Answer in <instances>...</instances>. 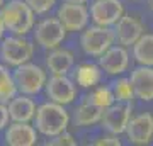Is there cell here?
<instances>
[{
  "label": "cell",
  "instance_id": "obj_1",
  "mask_svg": "<svg viewBox=\"0 0 153 146\" xmlns=\"http://www.w3.org/2000/svg\"><path fill=\"white\" fill-rule=\"evenodd\" d=\"M34 122H36V129L41 134L53 138V136H58L60 133L66 131V127L70 124V114L65 110V105L49 100L36 109Z\"/></svg>",
  "mask_w": 153,
  "mask_h": 146
},
{
  "label": "cell",
  "instance_id": "obj_2",
  "mask_svg": "<svg viewBox=\"0 0 153 146\" xmlns=\"http://www.w3.org/2000/svg\"><path fill=\"white\" fill-rule=\"evenodd\" d=\"M0 17L5 24V29L17 36L27 34L34 26V12L24 0H10L2 5Z\"/></svg>",
  "mask_w": 153,
  "mask_h": 146
},
{
  "label": "cell",
  "instance_id": "obj_3",
  "mask_svg": "<svg viewBox=\"0 0 153 146\" xmlns=\"http://www.w3.org/2000/svg\"><path fill=\"white\" fill-rule=\"evenodd\" d=\"M112 44H116L114 29L107 26H97V24L90 27L87 26L80 38V46H82L83 53L92 58H99Z\"/></svg>",
  "mask_w": 153,
  "mask_h": 146
},
{
  "label": "cell",
  "instance_id": "obj_4",
  "mask_svg": "<svg viewBox=\"0 0 153 146\" xmlns=\"http://www.w3.org/2000/svg\"><path fill=\"white\" fill-rule=\"evenodd\" d=\"M14 83L17 87V92L24 95H36L44 88L46 85V73L41 66L33 65V63H22L16 66L12 73Z\"/></svg>",
  "mask_w": 153,
  "mask_h": 146
},
{
  "label": "cell",
  "instance_id": "obj_5",
  "mask_svg": "<svg viewBox=\"0 0 153 146\" xmlns=\"http://www.w3.org/2000/svg\"><path fill=\"white\" fill-rule=\"evenodd\" d=\"M133 117V102H114L104 109L100 126L105 133L111 134H124L128 122Z\"/></svg>",
  "mask_w": 153,
  "mask_h": 146
},
{
  "label": "cell",
  "instance_id": "obj_6",
  "mask_svg": "<svg viewBox=\"0 0 153 146\" xmlns=\"http://www.w3.org/2000/svg\"><path fill=\"white\" fill-rule=\"evenodd\" d=\"M33 44L24 38L12 36V38H7L2 41V48H0L2 60L10 66H19L22 63H27L33 58Z\"/></svg>",
  "mask_w": 153,
  "mask_h": 146
},
{
  "label": "cell",
  "instance_id": "obj_7",
  "mask_svg": "<svg viewBox=\"0 0 153 146\" xmlns=\"http://www.w3.org/2000/svg\"><path fill=\"white\" fill-rule=\"evenodd\" d=\"M65 36H66V29L58 17H48V19L41 21L36 26V31H34L36 43L46 49L58 48L63 43Z\"/></svg>",
  "mask_w": 153,
  "mask_h": 146
},
{
  "label": "cell",
  "instance_id": "obj_8",
  "mask_svg": "<svg viewBox=\"0 0 153 146\" xmlns=\"http://www.w3.org/2000/svg\"><path fill=\"white\" fill-rule=\"evenodd\" d=\"M88 12L94 24L107 27H112L126 14L121 0H94Z\"/></svg>",
  "mask_w": 153,
  "mask_h": 146
},
{
  "label": "cell",
  "instance_id": "obj_9",
  "mask_svg": "<svg viewBox=\"0 0 153 146\" xmlns=\"http://www.w3.org/2000/svg\"><path fill=\"white\" fill-rule=\"evenodd\" d=\"M129 53L128 48L121 46V44H112L107 51L99 56V63L100 70L104 71L105 75L111 76H119L124 71H128L129 68Z\"/></svg>",
  "mask_w": 153,
  "mask_h": 146
},
{
  "label": "cell",
  "instance_id": "obj_10",
  "mask_svg": "<svg viewBox=\"0 0 153 146\" xmlns=\"http://www.w3.org/2000/svg\"><path fill=\"white\" fill-rule=\"evenodd\" d=\"M128 141L134 146H146L153 139V116L150 112H141L133 116L124 131Z\"/></svg>",
  "mask_w": 153,
  "mask_h": 146
},
{
  "label": "cell",
  "instance_id": "obj_11",
  "mask_svg": "<svg viewBox=\"0 0 153 146\" xmlns=\"http://www.w3.org/2000/svg\"><path fill=\"white\" fill-rule=\"evenodd\" d=\"M46 95L51 102L68 105L76 97V83L68 75H53L49 80H46L44 85Z\"/></svg>",
  "mask_w": 153,
  "mask_h": 146
},
{
  "label": "cell",
  "instance_id": "obj_12",
  "mask_svg": "<svg viewBox=\"0 0 153 146\" xmlns=\"http://www.w3.org/2000/svg\"><path fill=\"white\" fill-rule=\"evenodd\" d=\"M58 19L65 26L66 31L76 33V31H83L88 26L90 21V12L85 7V4H70L65 2L61 4L58 9Z\"/></svg>",
  "mask_w": 153,
  "mask_h": 146
},
{
  "label": "cell",
  "instance_id": "obj_13",
  "mask_svg": "<svg viewBox=\"0 0 153 146\" xmlns=\"http://www.w3.org/2000/svg\"><path fill=\"white\" fill-rule=\"evenodd\" d=\"M112 29H114L116 43L124 46V48H131L133 44L145 34V24L138 17L128 16V14L121 17L112 26Z\"/></svg>",
  "mask_w": 153,
  "mask_h": 146
},
{
  "label": "cell",
  "instance_id": "obj_14",
  "mask_svg": "<svg viewBox=\"0 0 153 146\" xmlns=\"http://www.w3.org/2000/svg\"><path fill=\"white\" fill-rule=\"evenodd\" d=\"M134 97L143 102H153V66L138 65L129 75Z\"/></svg>",
  "mask_w": 153,
  "mask_h": 146
},
{
  "label": "cell",
  "instance_id": "obj_15",
  "mask_svg": "<svg viewBox=\"0 0 153 146\" xmlns=\"http://www.w3.org/2000/svg\"><path fill=\"white\" fill-rule=\"evenodd\" d=\"M5 141L10 146H33L38 141V134L27 122H14L5 131Z\"/></svg>",
  "mask_w": 153,
  "mask_h": 146
},
{
  "label": "cell",
  "instance_id": "obj_16",
  "mask_svg": "<svg viewBox=\"0 0 153 146\" xmlns=\"http://www.w3.org/2000/svg\"><path fill=\"white\" fill-rule=\"evenodd\" d=\"M73 63H75V56L68 49L53 48L46 56V66L53 75H68L73 68Z\"/></svg>",
  "mask_w": 153,
  "mask_h": 146
},
{
  "label": "cell",
  "instance_id": "obj_17",
  "mask_svg": "<svg viewBox=\"0 0 153 146\" xmlns=\"http://www.w3.org/2000/svg\"><path fill=\"white\" fill-rule=\"evenodd\" d=\"M102 73L104 71L95 63H82L76 66L75 73H73V82L82 88H94L100 83Z\"/></svg>",
  "mask_w": 153,
  "mask_h": 146
},
{
  "label": "cell",
  "instance_id": "obj_18",
  "mask_svg": "<svg viewBox=\"0 0 153 146\" xmlns=\"http://www.w3.org/2000/svg\"><path fill=\"white\" fill-rule=\"evenodd\" d=\"M36 114V104L31 99L19 95V97L10 99L9 102V116L14 122H29L34 119Z\"/></svg>",
  "mask_w": 153,
  "mask_h": 146
},
{
  "label": "cell",
  "instance_id": "obj_19",
  "mask_svg": "<svg viewBox=\"0 0 153 146\" xmlns=\"http://www.w3.org/2000/svg\"><path fill=\"white\" fill-rule=\"evenodd\" d=\"M102 112L104 109L97 107L94 104L83 100L78 107L73 110V124L78 126V127H88V126H95L100 122V117H102Z\"/></svg>",
  "mask_w": 153,
  "mask_h": 146
},
{
  "label": "cell",
  "instance_id": "obj_20",
  "mask_svg": "<svg viewBox=\"0 0 153 146\" xmlns=\"http://www.w3.org/2000/svg\"><path fill=\"white\" fill-rule=\"evenodd\" d=\"M133 49V60L138 65L153 66V34L145 33L136 43L131 46Z\"/></svg>",
  "mask_w": 153,
  "mask_h": 146
},
{
  "label": "cell",
  "instance_id": "obj_21",
  "mask_svg": "<svg viewBox=\"0 0 153 146\" xmlns=\"http://www.w3.org/2000/svg\"><path fill=\"white\" fill-rule=\"evenodd\" d=\"M111 90L114 93L116 102H133V99H136L134 97L133 85H131V80L124 78V76H121V75H119V78H116L111 83Z\"/></svg>",
  "mask_w": 153,
  "mask_h": 146
},
{
  "label": "cell",
  "instance_id": "obj_22",
  "mask_svg": "<svg viewBox=\"0 0 153 146\" xmlns=\"http://www.w3.org/2000/svg\"><path fill=\"white\" fill-rule=\"evenodd\" d=\"M85 100L94 104V105H97V107H100V109L109 107L111 104L116 102L114 93L111 90V87H94L92 92L85 97Z\"/></svg>",
  "mask_w": 153,
  "mask_h": 146
},
{
  "label": "cell",
  "instance_id": "obj_23",
  "mask_svg": "<svg viewBox=\"0 0 153 146\" xmlns=\"http://www.w3.org/2000/svg\"><path fill=\"white\" fill-rule=\"evenodd\" d=\"M17 93V87L14 83V78L9 73L4 65H0V102H9L10 99L16 97Z\"/></svg>",
  "mask_w": 153,
  "mask_h": 146
},
{
  "label": "cell",
  "instance_id": "obj_24",
  "mask_svg": "<svg viewBox=\"0 0 153 146\" xmlns=\"http://www.w3.org/2000/svg\"><path fill=\"white\" fill-rule=\"evenodd\" d=\"M24 2L33 9L34 14H46L56 4V0H24Z\"/></svg>",
  "mask_w": 153,
  "mask_h": 146
},
{
  "label": "cell",
  "instance_id": "obj_25",
  "mask_svg": "<svg viewBox=\"0 0 153 146\" xmlns=\"http://www.w3.org/2000/svg\"><path fill=\"white\" fill-rule=\"evenodd\" d=\"M46 145L48 146H75L76 139L73 138V134L63 131V133H60L58 136H53V139H49Z\"/></svg>",
  "mask_w": 153,
  "mask_h": 146
},
{
  "label": "cell",
  "instance_id": "obj_26",
  "mask_svg": "<svg viewBox=\"0 0 153 146\" xmlns=\"http://www.w3.org/2000/svg\"><path fill=\"white\" fill-rule=\"evenodd\" d=\"M92 145H95V146H121V139H119V136L117 134H111V133H107V134L97 138Z\"/></svg>",
  "mask_w": 153,
  "mask_h": 146
},
{
  "label": "cell",
  "instance_id": "obj_27",
  "mask_svg": "<svg viewBox=\"0 0 153 146\" xmlns=\"http://www.w3.org/2000/svg\"><path fill=\"white\" fill-rule=\"evenodd\" d=\"M9 119H10V116H9V107H7L4 102H0V131L5 129V126L9 124Z\"/></svg>",
  "mask_w": 153,
  "mask_h": 146
},
{
  "label": "cell",
  "instance_id": "obj_28",
  "mask_svg": "<svg viewBox=\"0 0 153 146\" xmlns=\"http://www.w3.org/2000/svg\"><path fill=\"white\" fill-rule=\"evenodd\" d=\"M4 31H5V24H4L2 17H0V39H2V36H4Z\"/></svg>",
  "mask_w": 153,
  "mask_h": 146
},
{
  "label": "cell",
  "instance_id": "obj_29",
  "mask_svg": "<svg viewBox=\"0 0 153 146\" xmlns=\"http://www.w3.org/2000/svg\"><path fill=\"white\" fill-rule=\"evenodd\" d=\"M63 2H70V4H87L88 0H63Z\"/></svg>",
  "mask_w": 153,
  "mask_h": 146
},
{
  "label": "cell",
  "instance_id": "obj_30",
  "mask_svg": "<svg viewBox=\"0 0 153 146\" xmlns=\"http://www.w3.org/2000/svg\"><path fill=\"white\" fill-rule=\"evenodd\" d=\"M146 5H148V9L153 12V0H146Z\"/></svg>",
  "mask_w": 153,
  "mask_h": 146
},
{
  "label": "cell",
  "instance_id": "obj_31",
  "mask_svg": "<svg viewBox=\"0 0 153 146\" xmlns=\"http://www.w3.org/2000/svg\"><path fill=\"white\" fill-rule=\"evenodd\" d=\"M2 5H4V0H0V9H2Z\"/></svg>",
  "mask_w": 153,
  "mask_h": 146
},
{
  "label": "cell",
  "instance_id": "obj_32",
  "mask_svg": "<svg viewBox=\"0 0 153 146\" xmlns=\"http://www.w3.org/2000/svg\"><path fill=\"white\" fill-rule=\"evenodd\" d=\"M131 2H138V0H131Z\"/></svg>",
  "mask_w": 153,
  "mask_h": 146
}]
</instances>
